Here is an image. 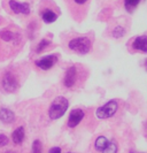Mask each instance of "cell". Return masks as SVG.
Wrapping results in <instances>:
<instances>
[{"label": "cell", "mask_w": 147, "mask_h": 153, "mask_svg": "<svg viewBox=\"0 0 147 153\" xmlns=\"http://www.w3.org/2000/svg\"><path fill=\"white\" fill-rule=\"evenodd\" d=\"M69 107V102L64 97H56L48 109V116L51 120H58L62 117Z\"/></svg>", "instance_id": "obj_1"}, {"label": "cell", "mask_w": 147, "mask_h": 153, "mask_svg": "<svg viewBox=\"0 0 147 153\" xmlns=\"http://www.w3.org/2000/svg\"><path fill=\"white\" fill-rule=\"evenodd\" d=\"M91 40L87 37H76V38L71 39L68 44V47H69L71 51L76 52L78 54H87L91 50Z\"/></svg>", "instance_id": "obj_2"}, {"label": "cell", "mask_w": 147, "mask_h": 153, "mask_svg": "<svg viewBox=\"0 0 147 153\" xmlns=\"http://www.w3.org/2000/svg\"><path fill=\"white\" fill-rule=\"evenodd\" d=\"M117 109H118L117 100H109L107 104H105L103 106H101L95 111V115L98 119L105 120V119H109V117L114 116L117 112Z\"/></svg>", "instance_id": "obj_3"}, {"label": "cell", "mask_w": 147, "mask_h": 153, "mask_svg": "<svg viewBox=\"0 0 147 153\" xmlns=\"http://www.w3.org/2000/svg\"><path fill=\"white\" fill-rule=\"evenodd\" d=\"M2 89L7 92H15L18 89V79L13 73H6L1 79Z\"/></svg>", "instance_id": "obj_4"}, {"label": "cell", "mask_w": 147, "mask_h": 153, "mask_svg": "<svg viewBox=\"0 0 147 153\" xmlns=\"http://www.w3.org/2000/svg\"><path fill=\"white\" fill-rule=\"evenodd\" d=\"M56 62H58V55L49 54L47 56H44V58L37 60L36 65H37V67H39V68L43 69V70H48V69L52 68Z\"/></svg>", "instance_id": "obj_5"}, {"label": "cell", "mask_w": 147, "mask_h": 153, "mask_svg": "<svg viewBox=\"0 0 147 153\" xmlns=\"http://www.w3.org/2000/svg\"><path fill=\"white\" fill-rule=\"evenodd\" d=\"M77 68L75 66H71L67 69L66 71V75H64V78H63V84L66 88H72L76 81H77Z\"/></svg>", "instance_id": "obj_6"}, {"label": "cell", "mask_w": 147, "mask_h": 153, "mask_svg": "<svg viewBox=\"0 0 147 153\" xmlns=\"http://www.w3.org/2000/svg\"><path fill=\"white\" fill-rule=\"evenodd\" d=\"M84 116H85V113H84L83 109H81V108L74 109V111L70 113L69 119H68V127H69V128H75V127H77L78 124L81 123V121L84 119Z\"/></svg>", "instance_id": "obj_7"}, {"label": "cell", "mask_w": 147, "mask_h": 153, "mask_svg": "<svg viewBox=\"0 0 147 153\" xmlns=\"http://www.w3.org/2000/svg\"><path fill=\"white\" fill-rule=\"evenodd\" d=\"M9 7L16 14H24L28 15L30 13V6L28 4H20L15 0H9Z\"/></svg>", "instance_id": "obj_8"}, {"label": "cell", "mask_w": 147, "mask_h": 153, "mask_svg": "<svg viewBox=\"0 0 147 153\" xmlns=\"http://www.w3.org/2000/svg\"><path fill=\"white\" fill-rule=\"evenodd\" d=\"M131 46L134 51H139V52H143V53H147V36L144 35V36L136 37L134 40L132 42Z\"/></svg>", "instance_id": "obj_9"}, {"label": "cell", "mask_w": 147, "mask_h": 153, "mask_svg": "<svg viewBox=\"0 0 147 153\" xmlns=\"http://www.w3.org/2000/svg\"><path fill=\"white\" fill-rule=\"evenodd\" d=\"M0 120L5 123H12L15 121V114L8 108H1L0 109Z\"/></svg>", "instance_id": "obj_10"}, {"label": "cell", "mask_w": 147, "mask_h": 153, "mask_svg": "<svg viewBox=\"0 0 147 153\" xmlns=\"http://www.w3.org/2000/svg\"><path fill=\"white\" fill-rule=\"evenodd\" d=\"M24 136H25L24 128L23 127H18V128H16L15 130L13 131V134H12V139H13V142L15 143L16 145H18V144H21V143L23 142Z\"/></svg>", "instance_id": "obj_11"}, {"label": "cell", "mask_w": 147, "mask_h": 153, "mask_svg": "<svg viewBox=\"0 0 147 153\" xmlns=\"http://www.w3.org/2000/svg\"><path fill=\"white\" fill-rule=\"evenodd\" d=\"M108 142L109 140L105 137V136H99V137L95 139V142H94V147H95V150L101 152V151L106 147V145L108 144Z\"/></svg>", "instance_id": "obj_12"}, {"label": "cell", "mask_w": 147, "mask_h": 153, "mask_svg": "<svg viewBox=\"0 0 147 153\" xmlns=\"http://www.w3.org/2000/svg\"><path fill=\"white\" fill-rule=\"evenodd\" d=\"M41 19H43V21L45 23H53L56 21L58 15L55 14L54 12H52V10H45L43 13V15H41Z\"/></svg>", "instance_id": "obj_13"}, {"label": "cell", "mask_w": 147, "mask_h": 153, "mask_svg": "<svg viewBox=\"0 0 147 153\" xmlns=\"http://www.w3.org/2000/svg\"><path fill=\"white\" fill-rule=\"evenodd\" d=\"M141 1L144 0H124V7L129 13H132Z\"/></svg>", "instance_id": "obj_14"}, {"label": "cell", "mask_w": 147, "mask_h": 153, "mask_svg": "<svg viewBox=\"0 0 147 153\" xmlns=\"http://www.w3.org/2000/svg\"><path fill=\"white\" fill-rule=\"evenodd\" d=\"M117 144L115 140H109L108 144L106 145V147L101 151V153H117Z\"/></svg>", "instance_id": "obj_15"}, {"label": "cell", "mask_w": 147, "mask_h": 153, "mask_svg": "<svg viewBox=\"0 0 147 153\" xmlns=\"http://www.w3.org/2000/svg\"><path fill=\"white\" fill-rule=\"evenodd\" d=\"M49 44H51V40H49V39H45V38L41 39V40L38 43V45H37L36 52H37V53H41V52H43Z\"/></svg>", "instance_id": "obj_16"}, {"label": "cell", "mask_w": 147, "mask_h": 153, "mask_svg": "<svg viewBox=\"0 0 147 153\" xmlns=\"http://www.w3.org/2000/svg\"><path fill=\"white\" fill-rule=\"evenodd\" d=\"M43 152V145L40 140H35L32 144V153H41Z\"/></svg>", "instance_id": "obj_17"}, {"label": "cell", "mask_w": 147, "mask_h": 153, "mask_svg": "<svg viewBox=\"0 0 147 153\" xmlns=\"http://www.w3.org/2000/svg\"><path fill=\"white\" fill-rule=\"evenodd\" d=\"M124 32H125V30H124L122 27H116V28L113 30V36H114L115 38H121L124 35Z\"/></svg>", "instance_id": "obj_18"}, {"label": "cell", "mask_w": 147, "mask_h": 153, "mask_svg": "<svg viewBox=\"0 0 147 153\" xmlns=\"http://www.w3.org/2000/svg\"><path fill=\"white\" fill-rule=\"evenodd\" d=\"M8 142H9V139L6 135H4V134H0V147H2V146H6L8 144Z\"/></svg>", "instance_id": "obj_19"}, {"label": "cell", "mask_w": 147, "mask_h": 153, "mask_svg": "<svg viewBox=\"0 0 147 153\" xmlns=\"http://www.w3.org/2000/svg\"><path fill=\"white\" fill-rule=\"evenodd\" d=\"M48 153H61V149H60L59 146H54V147H52V149L49 150Z\"/></svg>", "instance_id": "obj_20"}, {"label": "cell", "mask_w": 147, "mask_h": 153, "mask_svg": "<svg viewBox=\"0 0 147 153\" xmlns=\"http://www.w3.org/2000/svg\"><path fill=\"white\" fill-rule=\"evenodd\" d=\"M74 1H75L77 5H83V4H85L87 0H74Z\"/></svg>", "instance_id": "obj_21"}, {"label": "cell", "mask_w": 147, "mask_h": 153, "mask_svg": "<svg viewBox=\"0 0 147 153\" xmlns=\"http://www.w3.org/2000/svg\"><path fill=\"white\" fill-rule=\"evenodd\" d=\"M67 153H72V152H67Z\"/></svg>", "instance_id": "obj_22"}]
</instances>
